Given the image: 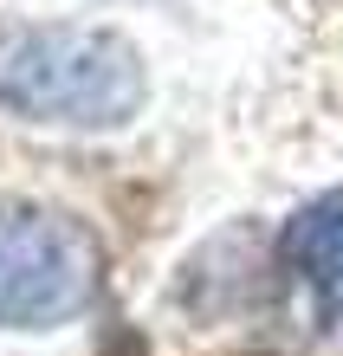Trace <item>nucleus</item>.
I'll return each mask as SVG.
<instances>
[{
	"label": "nucleus",
	"instance_id": "f257e3e1",
	"mask_svg": "<svg viewBox=\"0 0 343 356\" xmlns=\"http://www.w3.org/2000/svg\"><path fill=\"white\" fill-rule=\"evenodd\" d=\"M149 97L143 52L104 26H0V111L58 130H123Z\"/></svg>",
	"mask_w": 343,
	"mask_h": 356
},
{
	"label": "nucleus",
	"instance_id": "f03ea898",
	"mask_svg": "<svg viewBox=\"0 0 343 356\" xmlns=\"http://www.w3.org/2000/svg\"><path fill=\"white\" fill-rule=\"evenodd\" d=\"M97 298V240L58 207H0V330L72 324Z\"/></svg>",
	"mask_w": 343,
	"mask_h": 356
},
{
	"label": "nucleus",
	"instance_id": "7ed1b4c3",
	"mask_svg": "<svg viewBox=\"0 0 343 356\" xmlns=\"http://www.w3.org/2000/svg\"><path fill=\"white\" fill-rule=\"evenodd\" d=\"M285 259L317 298L343 305V201H317L292 220L285 234Z\"/></svg>",
	"mask_w": 343,
	"mask_h": 356
}]
</instances>
